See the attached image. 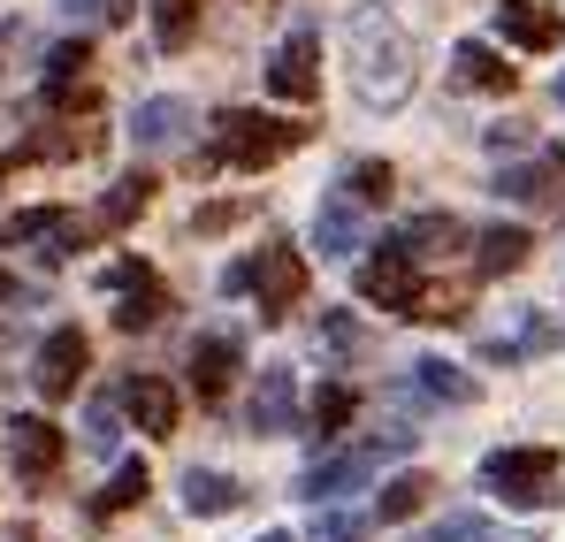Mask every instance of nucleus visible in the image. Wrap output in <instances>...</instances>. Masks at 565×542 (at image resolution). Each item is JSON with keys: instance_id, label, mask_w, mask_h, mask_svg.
<instances>
[{"instance_id": "f257e3e1", "label": "nucleus", "mask_w": 565, "mask_h": 542, "mask_svg": "<svg viewBox=\"0 0 565 542\" xmlns=\"http://www.w3.org/2000/svg\"><path fill=\"white\" fill-rule=\"evenodd\" d=\"M344 54H352V85H360L367 107H405L413 99V39L382 0H360L344 15Z\"/></svg>"}, {"instance_id": "f03ea898", "label": "nucleus", "mask_w": 565, "mask_h": 542, "mask_svg": "<svg viewBox=\"0 0 565 542\" xmlns=\"http://www.w3.org/2000/svg\"><path fill=\"white\" fill-rule=\"evenodd\" d=\"M298 138H306V130H298V123H282V115H260V107H230V115H222V138H214V153H206V169H214V161H230V169H268V161H282Z\"/></svg>"}, {"instance_id": "7ed1b4c3", "label": "nucleus", "mask_w": 565, "mask_h": 542, "mask_svg": "<svg viewBox=\"0 0 565 542\" xmlns=\"http://www.w3.org/2000/svg\"><path fill=\"white\" fill-rule=\"evenodd\" d=\"M481 481H489L504 504L535 512V504H551V497H558V451H551V444H512V451H489V458H481Z\"/></svg>"}, {"instance_id": "20e7f679", "label": "nucleus", "mask_w": 565, "mask_h": 542, "mask_svg": "<svg viewBox=\"0 0 565 542\" xmlns=\"http://www.w3.org/2000/svg\"><path fill=\"white\" fill-rule=\"evenodd\" d=\"M8 253L70 261V253H85V222L70 206H23V214H8Z\"/></svg>"}, {"instance_id": "39448f33", "label": "nucleus", "mask_w": 565, "mask_h": 542, "mask_svg": "<svg viewBox=\"0 0 565 542\" xmlns=\"http://www.w3.org/2000/svg\"><path fill=\"white\" fill-rule=\"evenodd\" d=\"M245 290H253V306H260V321H282L298 298H306V261L290 253V245H268L253 275H245Z\"/></svg>"}, {"instance_id": "423d86ee", "label": "nucleus", "mask_w": 565, "mask_h": 542, "mask_svg": "<svg viewBox=\"0 0 565 542\" xmlns=\"http://www.w3.org/2000/svg\"><path fill=\"white\" fill-rule=\"evenodd\" d=\"M268 92H276V99H290V107H306V99L321 92V39H313L306 23L282 39L276 54H268Z\"/></svg>"}, {"instance_id": "0eeeda50", "label": "nucleus", "mask_w": 565, "mask_h": 542, "mask_svg": "<svg viewBox=\"0 0 565 542\" xmlns=\"http://www.w3.org/2000/svg\"><path fill=\"white\" fill-rule=\"evenodd\" d=\"M360 298L413 321V306H420V268H413V253H405V245H382L375 261L360 268Z\"/></svg>"}, {"instance_id": "6e6552de", "label": "nucleus", "mask_w": 565, "mask_h": 542, "mask_svg": "<svg viewBox=\"0 0 565 542\" xmlns=\"http://www.w3.org/2000/svg\"><path fill=\"white\" fill-rule=\"evenodd\" d=\"M85 360H93L85 329H54V337L39 344V360H31V382H39V397H46V405H54V397H77V382H85Z\"/></svg>"}, {"instance_id": "1a4fd4ad", "label": "nucleus", "mask_w": 565, "mask_h": 542, "mask_svg": "<svg viewBox=\"0 0 565 542\" xmlns=\"http://www.w3.org/2000/svg\"><path fill=\"white\" fill-rule=\"evenodd\" d=\"M8 466H15V481H54V466H62V428L46 421V413H23V421H8Z\"/></svg>"}, {"instance_id": "9d476101", "label": "nucleus", "mask_w": 565, "mask_h": 542, "mask_svg": "<svg viewBox=\"0 0 565 542\" xmlns=\"http://www.w3.org/2000/svg\"><path fill=\"white\" fill-rule=\"evenodd\" d=\"M107 290L122 298V306H115V329H153V321L169 313V290L153 283L146 261H115V268H107Z\"/></svg>"}, {"instance_id": "9b49d317", "label": "nucleus", "mask_w": 565, "mask_h": 542, "mask_svg": "<svg viewBox=\"0 0 565 542\" xmlns=\"http://www.w3.org/2000/svg\"><path fill=\"white\" fill-rule=\"evenodd\" d=\"M313 245H321V261H352V253H367V214H360L352 191H329V199L313 206Z\"/></svg>"}, {"instance_id": "f8f14e48", "label": "nucleus", "mask_w": 565, "mask_h": 542, "mask_svg": "<svg viewBox=\"0 0 565 542\" xmlns=\"http://www.w3.org/2000/svg\"><path fill=\"white\" fill-rule=\"evenodd\" d=\"M497 31H504L520 54H551L565 23H558V8H551V0H497Z\"/></svg>"}, {"instance_id": "ddd939ff", "label": "nucleus", "mask_w": 565, "mask_h": 542, "mask_svg": "<svg viewBox=\"0 0 565 542\" xmlns=\"http://www.w3.org/2000/svg\"><path fill=\"white\" fill-rule=\"evenodd\" d=\"M367 481H375V451H337V458H313V466H306L298 497L329 504V497H352V489H367Z\"/></svg>"}, {"instance_id": "4468645a", "label": "nucleus", "mask_w": 565, "mask_h": 542, "mask_svg": "<svg viewBox=\"0 0 565 542\" xmlns=\"http://www.w3.org/2000/svg\"><path fill=\"white\" fill-rule=\"evenodd\" d=\"M122 413L138 421V436H177V413H184V405H177V390H169L161 374H130V382H122Z\"/></svg>"}, {"instance_id": "2eb2a0df", "label": "nucleus", "mask_w": 565, "mask_h": 542, "mask_svg": "<svg viewBox=\"0 0 565 542\" xmlns=\"http://www.w3.org/2000/svg\"><path fill=\"white\" fill-rule=\"evenodd\" d=\"M184 130H191V99H177V92H153L130 115V138L138 146H184Z\"/></svg>"}, {"instance_id": "dca6fc26", "label": "nucleus", "mask_w": 565, "mask_h": 542, "mask_svg": "<svg viewBox=\"0 0 565 542\" xmlns=\"http://www.w3.org/2000/svg\"><path fill=\"white\" fill-rule=\"evenodd\" d=\"M290 421H298V382L290 366H268L253 390V436H290Z\"/></svg>"}, {"instance_id": "f3484780", "label": "nucleus", "mask_w": 565, "mask_h": 542, "mask_svg": "<svg viewBox=\"0 0 565 542\" xmlns=\"http://www.w3.org/2000/svg\"><path fill=\"white\" fill-rule=\"evenodd\" d=\"M245 504V481L237 474H214V466H191L184 474V512L191 520H222V512H237Z\"/></svg>"}, {"instance_id": "a211bd4d", "label": "nucleus", "mask_w": 565, "mask_h": 542, "mask_svg": "<svg viewBox=\"0 0 565 542\" xmlns=\"http://www.w3.org/2000/svg\"><path fill=\"white\" fill-rule=\"evenodd\" d=\"M237 360H245L237 337H199V344H191V390H199V397H222L230 374H237Z\"/></svg>"}, {"instance_id": "6ab92c4d", "label": "nucleus", "mask_w": 565, "mask_h": 542, "mask_svg": "<svg viewBox=\"0 0 565 542\" xmlns=\"http://www.w3.org/2000/svg\"><path fill=\"white\" fill-rule=\"evenodd\" d=\"M473 253H481V275H512V268H527L535 237H527L520 222H489V230L473 237Z\"/></svg>"}, {"instance_id": "aec40b11", "label": "nucleus", "mask_w": 565, "mask_h": 542, "mask_svg": "<svg viewBox=\"0 0 565 542\" xmlns=\"http://www.w3.org/2000/svg\"><path fill=\"white\" fill-rule=\"evenodd\" d=\"M451 70H459V85H467V92H512L504 54H497V46H481V39H459V46H451Z\"/></svg>"}, {"instance_id": "412c9836", "label": "nucleus", "mask_w": 565, "mask_h": 542, "mask_svg": "<svg viewBox=\"0 0 565 542\" xmlns=\"http://www.w3.org/2000/svg\"><path fill=\"white\" fill-rule=\"evenodd\" d=\"M504 199H520V206H543V199H565V161H520V169H504L497 183Z\"/></svg>"}, {"instance_id": "4be33fe9", "label": "nucleus", "mask_w": 565, "mask_h": 542, "mask_svg": "<svg viewBox=\"0 0 565 542\" xmlns=\"http://www.w3.org/2000/svg\"><path fill=\"white\" fill-rule=\"evenodd\" d=\"M413 390L436 397V405H473V397H481V382H473L467 366H451V360H420L413 366Z\"/></svg>"}, {"instance_id": "5701e85b", "label": "nucleus", "mask_w": 565, "mask_h": 542, "mask_svg": "<svg viewBox=\"0 0 565 542\" xmlns=\"http://www.w3.org/2000/svg\"><path fill=\"white\" fill-rule=\"evenodd\" d=\"M428 497H436V481H428V474H397V481H382L375 512L390 520V528H397V520H413V512H420Z\"/></svg>"}, {"instance_id": "b1692460", "label": "nucleus", "mask_w": 565, "mask_h": 542, "mask_svg": "<svg viewBox=\"0 0 565 542\" xmlns=\"http://www.w3.org/2000/svg\"><path fill=\"white\" fill-rule=\"evenodd\" d=\"M397 245L420 261V253H451V245H467V230H459L451 214H420V222H405V237H397Z\"/></svg>"}, {"instance_id": "393cba45", "label": "nucleus", "mask_w": 565, "mask_h": 542, "mask_svg": "<svg viewBox=\"0 0 565 542\" xmlns=\"http://www.w3.org/2000/svg\"><path fill=\"white\" fill-rule=\"evenodd\" d=\"M352 405H360V397H352L344 382H321V390H313V405H306V421H313V436L329 444V436H337V428L352 421Z\"/></svg>"}, {"instance_id": "a878e982", "label": "nucleus", "mask_w": 565, "mask_h": 542, "mask_svg": "<svg viewBox=\"0 0 565 542\" xmlns=\"http://www.w3.org/2000/svg\"><path fill=\"white\" fill-rule=\"evenodd\" d=\"M146 199H153V177H122L107 199H99V230H122L130 214H146Z\"/></svg>"}, {"instance_id": "bb28decb", "label": "nucleus", "mask_w": 565, "mask_h": 542, "mask_svg": "<svg viewBox=\"0 0 565 542\" xmlns=\"http://www.w3.org/2000/svg\"><path fill=\"white\" fill-rule=\"evenodd\" d=\"M146 489H153V474H146L138 458H122V466H115V481H107V497H99L93 512H99V520H107V512H130V504H138Z\"/></svg>"}, {"instance_id": "cd10ccee", "label": "nucleus", "mask_w": 565, "mask_h": 542, "mask_svg": "<svg viewBox=\"0 0 565 542\" xmlns=\"http://www.w3.org/2000/svg\"><path fill=\"white\" fill-rule=\"evenodd\" d=\"M85 62H93V46H85V39H62V46L46 54V99L77 85V70H85Z\"/></svg>"}, {"instance_id": "c85d7f7f", "label": "nucleus", "mask_w": 565, "mask_h": 542, "mask_svg": "<svg viewBox=\"0 0 565 542\" xmlns=\"http://www.w3.org/2000/svg\"><path fill=\"white\" fill-rule=\"evenodd\" d=\"M191 23H199V0H153V31H161V46H184Z\"/></svg>"}, {"instance_id": "c756f323", "label": "nucleus", "mask_w": 565, "mask_h": 542, "mask_svg": "<svg viewBox=\"0 0 565 542\" xmlns=\"http://www.w3.org/2000/svg\"><path fill=\"white\" fill-rule=\"evenodd\" d=\"M390 161H352V177H344V191H352V199H360V206H382V199H390Z\"/></svg>"}, {"instance_id": "7c9ffc66", "label": "nucleus", "mask_w": 565, "mask_h": 542, "mask_svg": "<svg viewBox=\"0 0 565 542\" xmlns=\"http://www.w3.org/2000/svg\"><path fill=\"white\" fill-rule=\"evenodd\" d=\"M85 444H93L99 458L122 444V421H115V405H107V397H93V405H85Z\"/></svg>"}, {"instance_id": "2f4dec72", "label": "nucleus", "mask_w": 565, "mask_h": 542, "mask_svg": "<svg viewBox=\"0 0 565 542\" xmlns=\"http://www.w3.org/2000/svg\"><path fill=\"white\" fill-rule=\"evenodd\" d=\"M321 344H329V352H360V321H352V313H329V321H321Z\"/></svg>"}, {"instance_id": "473e14b6", "label": "nucleus", "mask_w": 565, "mask_h": 542, "mask_svg": "<svg viewBox=\"0 0 565 542\" xmlns=\"http://www.w3.org/2000/svg\"><path fill=\"white\" fill-rule=\"evenodd\" d=\"M237 214H245L237 199H214V206H199V214H191V230H206V237H214V230H230Z\"/></svg>"}, {"instance_id": "72a5a7b5", "label": "nucleus", "mask_w": 565, "mask_h": 542, "mask_svg": "<svg viewBox=\"0 0 565 542\" xmlns=\"http://www.w3.org/2000/svg\"><path fill=\"white\" fill-rule=\"evenodd\" d=\"M321 542H367V520H352V512H329V520H321Z\"/></svg>"}, {"instance_id": "f704fd0d", "label": "nucleus", "mask_w": 565, "mask_h": 542, "mask_svg": "<svg viewBox=\"0 0 565 542\" xmlns=\"http://www.w3.org/2000/svg\"><path fill=\"white\" fill-rule=\"evenodd\" d=\"M481 138H489V153H527V123H497Z\"/></svg>"}, {"instance_id": "c9c22d12", "label": "nucleus", "mask_w": 565, "mask_h": 542, "mask_svg": "<svg viewBox=\"0 0 565 542\" xmlns=\"http://www.w3.org/2000/svg\"><path fill=\"white\" fill-rule=\"evenodd\" d=\"M420 542H489V528L481 520H444L436 535H420Z\"/></svg>"}, {"instance_id": "e433bc0d", "label": "nucleus", "mask_w": 565, "mask_h": 542, "mask_svg": "<svg viewBox=\"0 0 565 542\" xmlns=\"http://www.w3.org/2000/svg\"><path fill=\"white\" fill-rule=\"evenodd\" d=\"M70 15H107V0H62Z\"/></svg>"}, {"instance_id": "4c0bfd02", "label": "nucleus", "mask_w": 565, "mask_h": 542, "mask_svg": "<svg viewBox=\"0 0 565 542\" xmlns=\"http://www.w3.org/2000/svg\"><path fill=\"white\" fill-rule=\"evenodd\" d=\"M260 542H290V535H282V528H276V535H260Z\"/></svg>"}, {"instance_id": "58836bf2", "label": "nucleus", "mask_w": 565, "mask_h": 542, "mask_svg": "<svg viewBox=\"0 0 565 542\" xmlns=\"http://www.w3.org/2000/svg\"><path fill=\"white\" fill-rule=\"evenodd\" d=\"M558 99H565V70H558Z\"/></svg>"}, {"instance_id": "ea45409f", "label": "nucleus", "mask_w": 565, "mask_h": 542, "mask_svg": "<svg viewBox=\"0 0 565 542\" xmlns=\"http://www.w3.org/2000/svg\"><path fill=\"white\" fill-rule=\"evenodd\" d=\"M0 298H8V275H0Z\"/></svg>"}]
</instances>
